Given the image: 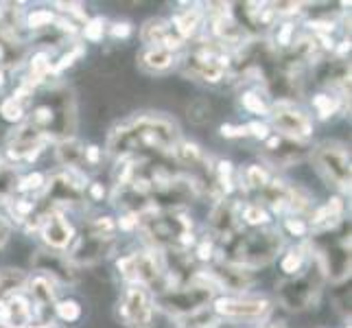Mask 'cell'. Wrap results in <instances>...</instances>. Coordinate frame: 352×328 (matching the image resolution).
<instances>
[{
  "mask_svg": "<svg viewBox=\"0 0 352 328\" xmlns=\"http://www.w3.org/2000/svg\"><path fill=\"white\" fill-rule=\"evenodd\" d=\"M177 142V127L162 116H138L129 125L118 127L110 138V153L125 157L138 149L168 151Z\"/></svg>",
  "mask_w": 352,
  "mask_h": 328,
  "instance_id": "obj_1",
  "label": "cell"
},
{
  "mask_svg": "<svg viewBox=\"0 0 352 328\" xmlns=\"http://www.w3.org/2000/svg\"><path fill=\"white\" fill-rule=\"evenodd\" d=\"M138 226L142 234L155 245L166 250H179L184 252L192 241V221L186 215H179L175 210H149L138 215Z\"/></svg>",
  "mask_w": 352,
  "mask_h": 328,
  "instance_id": "obj_2",
  "label": "cell"
},
{
  "mask_svg": "<svg viewBox=\"0 0 352 328\" xmlns=\"http://www.w3.org/2000/svg\"><path fill=\"white\" fill-rule=\"evenodd\" d=\"M313 248L318 250L322 272H329L333 281H344L350 276V228L346 221L315 234Z\"/></svg>",
  "mask_w": 352,
  "mask_h": 328,
  "instance_id": "obj_3",
  "label": "cell"
},
{
  "mask_svg": "<svg viewBox=\"0 0 352 328\" xmlns=\"http://www.w3.org/2000/svg\"><path fill=\"white\" fill-rule=\"evenodd\" d=\"M219 289L212 278H204L195 276L186 287H175V289H166L162 294H157L155 305L162 311L171 313V315H195L199 313L208 302L212 300V291Z\"/></svg>",
  "mask_w": 352,
  "mask_h": 328,
  "instance_id": "obj_4",
  "label": "cell"
},
{
  "mask_svg": "<svg viewBox=\"0 0 352 328\" xmlns=\"http://www.w3.org/2000/svg\"><path fill=\"white\" fill-rule=\"evenodd\" d=\"M283 248V237L274 230L263 232L239 234L230 243V263L241 267H258L274 261V256Z\"/></svg>",
  "mask_w": 352,
  "mask_h": 328,
  "instance_id": "obj_5",
  "label": "cell"
},
{
  "mask_svg": "<svg viewBox=\"0 0 352 328\" xmlns=\"http://www.w3.org/2000/svg\"><path fill=\"white\" fill-rule=\"evenodd\" d=\"M313 162L318 173L339 190H350V160L344 144L326 140L313 151Z\"/></svg>",
  "mask_w": 352,
  "mask_h": 328,
  "instance_id": "obj_6",
  "label": "cell"
},
{
  "mask_svg": "<svg viewBox=\"0 0 352 328\" xmlns=\"http://www.w3.org/2000/svg\"><path fill=\"white\" fill-rule=\"evenodd\" d=\"M322 289V270L320 267H311L307 274L291 278V281H285L278 285V296H280V302L291 309V311H305L311 305H315V300L320 296Z\"/></svg>",
  "mask_w": 352,
  "mask_h": 328,
  "instance_id": "obj_7",
  "label": "cell"
},
{
  "mask_svg": "<svg viewBox=\"0 0 352 328\" xmlns=\"http://www.w3.org/2000/svg\"><path fill=\"white\" fill-rule=\"evenodd\" d=\"M118 272L131 285H151L162 276V261L155 252H136L118 261Z\"/></svg>",
  "mask_w": 352,
  "mask_h": 328,
  "instance_id": "obj_8",
  "label": "cell"
},
{
  "mask_svg": "<svg viewBox=\"0 0 352 328\" xmlns=\"http://www.w3.org/2000/svg\"><path fill=\"white\" fill-rule=\"evenodd\" d=\"M120 318L131 328H151L153 322V302L147 289L140 285H131L123 302H120Z\"/></svg>",
  "mask_w": 352,
  "mask_h": 328,
  "instance_id": "obj_9",
  "label": "cell"
},
{
  "mask_svg": "<svg viewBox=\"0 0 352 328\" xmlns=\"http://www.w3.org/2000/svg\"><path fill=\"white\" fill-rule=\"evenodd\" d=\"M214 311L226 318L234 320H265L272 311V305L267 300H234V298H221L214 302Z\"/></svg>",
  "mask_w": 352,
  "mask_h": 328,
  "instance_id": "obj_10",
  "label": "cell"
},
{
  "mask_svg": "<svg viewBox=\"0 0 352 328\" xmlns=\"http://www.w3.org/2000/svg\"><path fill=\"white\" fill-rule=\"evenodd\" d=\"M272 118H274V127L280 131V136L291 138V140H302L313 131L309 116L298 112L294 107H289V105L278 107L272 114Z\"/></svg>",
  "mask_w": 352,
  "mask_h": 328,
  "instance_id": "obj_11",
  "label": "cell"
},
{
  "mask_svg": "<svg viewBox=\"0 0 352 328\" xmlns=\"http://www.w3.org/2000/svg\"><path fill=\"white\" fill-rule=\"evenodd\" d=\"M83 197V182L75 173H59L46 188V201H51V206L57 204H77Z\"/></svg>",
  "mask_w": 352,
  "mask_h": 328,
  "instance_id": "obj_12",
  "label": "cell"
},
{
  "mask_svg": "<svg viewBox=\"0 0 352 328\" xmlns=\"http://www.w3.org/2000/svg\"><path fill=\"white\" fill-rule=\"evenodd\" d=\"M307 151H309L307 144H302L300 140L285 138V136L270 138L265 147V155L270 157L276 166H289L294 162H300L302 157L307 155Z\"/></svg>",
  "mask_w": 352,
  "mask_h": 328,
  "instance_id": "obj_13",
  "label": "cell"
},
{
  "mask_svg": "<svg viewBox=\"0 0 352 328\" xmlns=\"http://www.w3.org/2000/svg\"><path fill=\"white\" fill-rule=\"evenodd\" d=\"M31 298H33V315L40 324L51 326L55 313V289L46 276H38L31 281Z\"/></svg>",
  "mask_w": 352,
  "mask_h": 328,
  "instance_id": "obj_14",
  "label": "cell"
},
{
  "mask_svg": "<svg viewBox=\"0 0 352 328\" xmlns=\"http://www.w3.org/2000/svg\"><path fill=\"white\" fill-rule=\"evenodd\" d=\"M33 320V309L22 296L14 294L0 302V324L3 328H27Z\"/></svg>",
  "mask_w": 352,
  "mask_h": 328,
  "instance_id": "obj_15",
  "label": "cell"
},
{
  "mask_svg": "<svg viewBox=\"0 0 352 328\" xmlns=\"http://www.w3.org/2000/svg\"><path fill=\"white\" fill-rule=\"evenodd\" d=\"M140 38L144 44L149 46H162L166 51H175V48L182 46V38L179 35H173L171 33V27H168V22L160 20V18H151L144 22V27L140 31Z\"/></svg>",
  "mask_w": 352,
  "mask_h": 328,
  "instance_id": "obj_16",
  "label": "cell"
},
{
  "mask_svg": "<svg viewBox=\"0 0 352 328\" xmlns=\"http://www.w3.org/2000/svg\"><path fill=\"white\" fill-rule=\"evenodd\" d=\"M44 133L40 129H35L33 125H24L20 129H14V133L9 136V155L11 157H33L35 151L40 149Z\"/></svg>",
  "mask_w": 352,
  "mask_h": 328,
  "instance_id": "obj_17",
  "label": "cell"
},
{
  "mask_svg": "<svg viewBox=\"0 0 352 328\" xmlns=\"http://www.w3.org/2000/svg\"><path fill=\"white\" fill-rule=\"evenodd\" d=\"M40 230H42V237H44V241L48 243V245L57 248V250L66 248L68 243H70V239H72L70 223L66 221L62 215L53 212V210L44 215L42 223H40Z\"/></svg>",
  "mask_w": 352,
  "mask_h": 328,
  "instance_id": "obj_18",
  "label": "cell"
},
{
  "mask_svg": "<svg viewBox=\"0 0 352 328\" xmlns=\"http://www.w3.org/2000/svg\"><path fill=\"white\" fill-rule=\"evenodd\" d=\"M210 278L217 283L219 289H232V291H245L252 285V274L241 265L221 263L217 265Z\"/></svg>",
  "mask_w": 352,
  "mask_h": 328,
  "instance_id": "obj_19",
  "label": "cell"
},
{
  "mask_svg": "<svg viewBox=\"0 0 352 328\" xmlns=\"http://www.w3.org/2000/svg\"><path fill=\"white\" fill-rule=\"evenodd\" d=\"M274 9H270V5H258V3H245L241 9V18L236 20V24L243 31H252V33H261L267 31L274 24Z\"/></svg>",
  "mask_w": 352,
  "mask_h": 328,
  "instance_id": "obj_20",
  "label": "cell"
},
{
  "mask_svg": "<svg viewBox=\"0 0 352 328\" xmlns=\"http://www.w3.org/2000/svg\"><path fill=\"white\" fill-rule=\"evenodd\" d=\"M33 267H35V270L44 272V274H51L53 278H57V281H62V283H75V278H77L70 261L64 259V256H57V254L38 252V254H35Z\"/></svg>",
  "mask_w": 352,
  "mask_h": 328,
  "instance_id": "obj_21",
  "label": "cell"
},
{
  "mask_svg": "<svg viewBox=\"0 0 352 328\" xmlns=\"http://www.w3.org/2000/svg\"><path fill=\"white\" fill-rule=\"evenodd\" d=\"M112 250V237H83L72 250V259L79 263H94Z\"/></svg>",
  "mask_w": 352,
  "mask_h": 328,
  "instance_id": "obj_22",
  "label": "cell"
},
{
  "mask_svg": "<svg viewBox=\"0 0 352 328\" xmlns=\"http://www.w3.org/2000/svg\"><path fill=\"white\" fill-rule=\"evenodd\" d=\"M210 226L219 237L230 239L234 234L239 226V215H236V204L234 201H219L210 212Z\"/></svg>",
  "mask_w": 352,
  "mask_h": 328,
  "instance_id": "obj_23",
  "label": "cell"
},
{
  "mask_svg": "<svg viewBox=\"0 0 352 328\" xmlns=\"http://www.w3.org/2000/svg\"><path fill=\"white\" fill-rule=\"evenodd\" d=\"M173 64H175V55L162 46H149V48H144L142 55H140V66L147 68V70L160 72V70L171 68Z\"/></svg>",
  "mask_w": 352,
  "mask_h": 328,
  "instance_id": "obj_24",
  "label": "cell"
},
{
  "mask_svg": "<svg viewBox=\"0 0 352 328\" xmlns=\"http://www.w3.org/2000/svg\"><path fill=\"white\" fill-rule=\"evenodd\" d=\"M320 79L326 86H348L350 83V66L344 62V59H333V62H326L320 70Z\"/></svg>",
  "mask_w": 352,
  "mask_h": 328,
  "instance_id": "obj_25",
  "label": "cell"
},
{
  "mask_svg": "<svg viewBox=\"0 0 352 328\" xmlns=\"http://www.w3.org/2000/svg\"><path fill=\"white\" fill-rule=\"evenodd\" d=\"M212 31L223 44H236L243 38V29L236 24V20L232 18V14H223L217 16L212 20Z\"/></svg>",
  "mask_w": 352,
  "mask_h": 328,
  "instance_id": "obj_26",
  "label": "cell"
},
{
  "mask_svg": "<svg viewBox=\"0 0 352 328\" xmlns=\"http://www.w3.org/2000/svg\"><path fill=\"white\" fill-rule=\"evenodd\" d=\"M57 157L62 164L70 168H79L81 164H86V149L77 140H64L57 147Z\"/></svg>",
  "mask_w": 352,
  "mask_h": 328,
  "instance_id": "obj_27",
  "label": "cell"
},
{
  "mask_svg": "<svg viewBox=\"0 0 352 328\" xmlns=\"http://www.w3.org/2000/svg\"><path fill=\"white\" fill-rule=\"evenodd\" d=\"M27 285V276L20 270H0V302L18 294V289Z\"/></svg>",
  "mask_w": 352,
  "mask_h": 328,
  "instance_id": "obj_28",
  "label": "cell"
},
{
  "mask_svg": "<svg viewBox=\"0 0 352 328\" xmlns=\"http://www.w3.org/2000/svg\"><path fill=\"white\" fill-rule=\"evenodd\" d=\"M289 190L291 188L285 186V182H270V184L261 190V195L274 210H285L289 206Z\"/></svg>",
  "mask_w": 352,
  "mask_h": 328,
  "instance_id": "obj_29",
  "label": "cell"
},
{
  "mask_svg": "<svg viewBox=\"0 0 352 328\" xmlns=\"http://www.w3.org/2000/svg\"><path fill=\"white\" fill-rule=\"evenodd\" d=\"M199 20H201V11L199 9H188V11H184V14L175 16L173 24H175L179 38H190V35L197 31Z\"/></svg>",
  "mask_w": 352,
  "mask_h": 328,
  "instance_id": "obj_30",
  "label": "cell"
},
{
  "mask_svg": "<svg viewBox=\"0 0 352 328\" xmlns=\"http://www.w3.org/2000/svg\"><path fill=\"white\" fill-rule=\"evenodd\" d=\"M173 151H175L177 160L182 164H186V166L197 168L204 162L201 149L197 147V144H192V142H179V144H175V147H173Z\"/></svg>",
  "mask_w": 352,
  "mask_h": 328,
  "instance_id": "obj_31",
  "label": "cell"
},
{
  "mask_svg": "<svg viewBox=\"0 0 352 328\" xmlns=\"http://www.w3.org/2000/svg\"><path fill=\"white\" fill-rule=\"evenodd\" d=\"M18 188V175L9 164H0V201L11 199Z\"/></svg>",
  "mask_w": 352,
  "mask_h": 328,
  "instance_id": "obj_32",
  "label": "cell"
},
{
  "mask_svg": "<svg viewBox=\"0 0 352 328\" xmlns=\"http://www.w3.org/2000/svg\"><path fill=\"white\" fill-rule=\"evenodd\" d=\"M243 177H245L248 188H254V190H263L267 184H270V175H267V171H265V168H261L258 164L248 166L245 173H243Z\"/></svg>",
  "mask_w": 352,
  "mask_h": 328,
  "instance_id": "obj_33",
  "label": "cell"
},
{
  "mask_svg": "<svg viewBox=\"0 0 352 328\" xmlns=\"http://www.w3.org/2000/svg\"><path fill=\"white\" fill-rule=\"evenodd\" d=\"M287 208L296 210L298 215L311 210V195H309L305 188H298V186L291 188L289 190V206H287Z\"/></svg>",
  "mask_w": 352,
  "mask_h": 328,
  "instance_id": "obj_34",
  "label": "cell"
},
{
  "mask_svg": "<svg viewBox=\"0 0 352 328\" xmlns=\"http://www.w3.org/2000/svg\"><path fill=\"white\" fill-rule=\"evenodd\" d=\"M241 101H243V107H245L248 112H252V114H261V116L270 114V105H267L256 92H245Z\"/></svg>",
  "mask_w": 352,
  "mask_h": 328,
  "instance_id": "obj_35",
  "label": "cell"
},
{
  "mask_svg": "<svg viewBox=\"0 0 352 328\" xmlns=\"http://www.w3.org/2000/svg\"><path fill=\"white\" fill-rule=\"evenodd\" d=\"M55 313L64 322H77L81 315V307L75 300H64V302H59V305H55Z\"/></svg>",
  "mask_w": 352,
  "mask_h": 328,
  "instance_id": "obj_36",
  "label": "cell"
},
{
  "mask_svg": "<svg viewBox=\"0 0 352 328\" xmlns=\"http://www.w3.org/2000/svg\"><path fill=\"white\" fill-rule=\"evenodd\" d=\"M0 114H3V118L9 120V123H18V120H22V116H24L22 103L16 99H7L3 105H0Z\"/></svg>",
  "mask_w": 352,
  "mask_h": 328,
  "instance_id": "obj_37",
  "label": "cell"
},
{
  "mask_svg": "<svg viewBox=\"0 0 352 328\" xmlns=\"http://www.w3.org/2000/svg\"><path fill=\"white\" fill-rule=\"evenodd\" d=\"M313 105H315V109H318V114H320L322 118L333 116V114H335V109H337V101L333 99V96H329V94H318V96L313 99Z\"/></svg>",
  "mask_w": 352,
  "mask_h": 328,
  "instance_id": "obj_38",
  "label": "cell"
},
{
  "mask_svg": "<svg viewBox=\"0 0 352 328\" xmlns=\"http://www.w3.org/2000/svg\"><path fill=\"white\" fill-rule=\"evenodd\" d=\"M302 261H305V254H302V250H291L289 254H285L283 259V272L287 274H298L300 267H302Z\"/></svg>",
  "mask_w": 352,
  "mask_h": 328,
  "instance_id": "obj_39",
  "label": "cell"
},
{
  "mask_svg": "<svg viewBox=\"0 0 352 328\" xmlns=\"http://www.w3.org/2000/svg\"><path fill=\"white\" fill-rule=\"evenodd\" d=\"M31 72H33V77L35 81H42L48 72H51V62H48V57L44 53L40 55H35L33 57V62H31Z\"/></svg>",
  "mask_w": 352,
  "mask_h": 328,
  "instance_id": "obj_40",
  "label": "cell"
},
{
  "mask_svg": "<svg viewBox=\"0 0 352 328\" xmlns=\"http://www.w3.org/2000/svg\"><path fill=\"white\" fill-rule=\"evenodd\" d=\"M114 232V221L110 217L96 219L94 223H90V237H112Z\"/></svg>",
  "mask_w": 352,
  "mask_h": 328,
  "instance_id": "obj_41",
  "label": "cell"
},
{
  "mask_svg": "<svg viewBox=\"0 0 352 328\" xmlns=\"http://www.w3.org/2000/svg\"><path fill=\"white\" fill-rule=\"evenodd\" d=\"M83 35H86V40H90V42H101L103 40V18H92L90 22H86Z\"/></svg>",
  "mask_w": 352,
  "mask_h": 328,
  "instance_id": "obj_42",
  "label": "cell"
},
{
  "mask_svg": "<svg viewBox=\"0 0 352 328\" xmlns=\"http://www.w3.org/2000/svg\"><path fill=\"white\" fill-rule=\"evenodd\" d=\"M55 18H53V14L51 11H46V9H38V11H33V14L29 16V20H27V24L31 29H42V27H48Z\"/></svg>",
  "mask_w": 352,
  "mask_h": 328,
  "instance_id": "obj_43",
  "label": "cell"
},
{
  "mask_svg": "<svg viewBox=\"0 0 352 328\" xmlns=\"http://www.w3.org/2000/svg\"><path fill=\"white\" fill-rule=\"evenodd\" d=\"M243 219H245V221L252 223V226H258V223H265L267 221V212L261 208V206L252 204V206H248L245 210H243Z\"/></svg>",
  "mask_w": 352,
  "mask_h": 328,
  "instance_id": "obj_44",
  "label": "cell"
},
{
  "mask_svg": "<svg viewBox=\"0 0 352 328\" xmlns=\"http://www.w3.org/2000/svg\"><path fill=\"white\" fill-rule=\"evenodd\" d=\"M285 226H287L289 232L296 234V237H305L307 230H309V226L305 223V219H287Z\"/></svg>",
  "mask_w": 352,
  "mask_h": 328,
  "instance_id": "obj_45",
  "label": "cell"
},
{
  "mask_svg": "<svg viewBox=\"0 0 352 328\" xmlns=\"http://www.w3.org/2000/svg\"><path fill=\"white\" fill-rule=\"evenodd\" d=\"M42 182H44V177L40 175V173H31L29 177H24L22 182H20V190H35V188H40L42 186Z\"/></svg>",
  "mask_w": 352,
  "mask_h": 328,
  "instance_id": "obj_46",
  "label": "cell"
},
{
  "mask_svg": "<svg viewBox=\"0 0 352 328\" xmlns=\"http://www.w3.org/2000/svg\"><path fill=\"white\" fill-rule=\"evenodd\" d=\"M221 136H226V138L248 136V127H232V125H223V127H221Z\"/></svg>",
  "mask_w": 352,
  "mask_h": 328,
  "instance_id": "obj_47",
  "label": "cell"
},
{
  "mask_svg": "<svg viewBox=\"0 0 352 328\" xmlns=\"http://www.w3.org/2000/svg\"><path fill=\"white\" fill-rule=\"evenodd\" d=\"M291 35H294V24H283L280 33H278V44L289 46L291 44Z\"/></svg>",
  "mask_w": 352,
  "mask_h": 328,
  "instance_id": "obj_48",
  "label": "cell"
},
{
  "mask_svg": "<svg viewBox=\"0 0 352 328\" xmlns=\"http://www.w3.org/2000/svg\"><path fill=\"white\" fill-rule=\"evenodd\" d=\"M248 133H252V136H256V138H267L270 129H267V125H263V123H250Z\"/></svg>",
  "mask_w": 352,
  "mask_h": 328,
  "instance_id": "obj_49",
  "label": "cell"
},
{
  "mask_svg": "<svg viewBox=\"0 0 352 328\" xmlns=\"http://www.w3.org/2000/svg\"><path fill=\"white\" fill-rule=\"evenodd\" d=\"M129 33H131V27H129L127 22L114 24V29H112V35H114V38H127Z\"/></svg>",
  "mask_w": 352,
  "mask_h": 328,
  "instance_id": "obj_50",
  "label": "cell"
},
{
  "mask_svg": "<svg viewBox=\"0 0 352 328\" xmlns=\"http://www.w3.org/2000/svg\"><path fill=\"white\" fill-rule=\"evenodd\" d=\"M133 226H138V215L136 212H129L127 217L120 219V228H123V230H131Z\"/></svg>",
  "mask_w": 352,
  "mask_h": 328,
  "instance_id": "obj_51",
  "label": "cell"
},
{
  "mask_svg": "<svg viewBox=\"0 0 352 328\" xmlns=\"http://www.w3.org/2000/svg\"><path fill=\"white\" fill-rule=\"evenodd\" d=\"M79 55H81V51H72V53L64 55V57H62V62L57 64V70H62V68L70 66V64H72V59H75V57H79Z\"/></svg>",
  "mask_w": 352,
  "mask_h": 328,
  "instance_id": "obj_52",
  "label": "cell"
},
{
  "mask_svg": "<svg viewBox=\"0 0 352 328\" xmlns=\"http://www.w3.org/2000/svg\"><path fill=\"white\" fill-rule=\"evenodd\" d=\"M86 162H90V164L99 162V147H88L86 149Z\"/></svg>",
  "mask_w": 352,
  "mask_h": 328,
  "instance_id": "obj_53",
  "label": "cell"
},
{
  "mask_svg": "<svg viewBox=\"0 0 352 328\" xmlns=\"http://www.w3.org/2000/svg\"><path fill=\"white\" fill-rule=\"evenodd\" d=\"M212 245H210V243L208 241H206V243H201V245H199V259H210L212 256Z\"/></svg>",
  "mask_w": 352,
  "mask_h": 328,
  "instance_id": "obj_54",
  "label": "cell"
},
{
  "mask_svg": "<svg viewBox=\"0 0 352 328\" xmlns=\"http://www.w3.org/2000/svg\"><path fill=\"white\" fill-rule=\"evenodd\" d=\"M90 195H92L94 199H103L105 190H103V186H101V184H96V182H94V184L90 186Z\"/></svg>",
  "mask_w": 352,
  "mask_h": 328,
  "instance_id": "obj_55",
  "label": "cell"
},
{
  "mask_svg": "<svg viewBox=\"0 0 352 328\" xmlns=\"http://www.w3.org/2000/svg\"><path fill=\"white\" fill-rule=\"evenodd\" d=\"M7 237H9V230H7V226L3 221H0V245L7 241Z\"/></svg>",
  "mask_w": 352,
  "mask_h": 328,
  "instance_id": "obj_56",
  "label": "cell"
},
{
  "mask_svg": "<svg viewBox=\"0 0 352 328\" xmlns=\"http://www.w3.org/2000/svg\"><path fill=\"white\" fill-rule=\"evenodd\" d=\"M265 328H285L283 324H272V326H265Z\"/></svg>",
  "mask_w": 352,
  "mask_h": 328,
  "instance_id": "obj_57",
  "label": "cell"
},
{
  "mask_svg": "<svg viewBox=\"0 0 352 328\" xmlns=\"http://www.w3.org/2000/svg\"><path fill=\"white\" fill-rule=\"evenodd\" d=\"M0 16H3V9H0Z\"/></svg>",
  "mask_w": 352,
  "mask_h": 328,
  "instance_id": "obj_58",
  "label": "cell"
}]
</instances>
